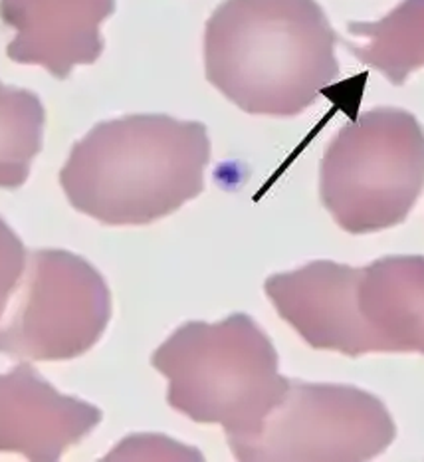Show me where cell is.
Wrapping results in <instances>:
<instances>
[{
	"mask_svg": "<svg viewBox=\"0 0 424 462\" xmlns=\"http://www.w3.org/2000/svg\"><path fill=\"white\" fill-rule=\"evenodd\" d=\"M336 44L316 0H225L205 30L207 78L242 112L300 116L337 79Z\"/></svg>",
	"mask_w": 424,
	"mask_h": 462,
	"instance_id": "1",
	"label": "cell"
},
{
	"mask_svg": "<svg viewBox=\"0 0 424 462\" xmlns=\"http://www.w3.org/2000/svg\"><path fill=\"white\" fill-rule=\"evenodd\" d=\"M208 161L203 124L137 114L97 124L74 145L60 183L72 207L99 223L149 225L203 193Z\"/></svg>",
	"mask_w": 424,
	"mask_h": 462,
	"instance_id": "2",
	"label": "cell"
},
{
	"mask_svg": "<svg viewBox=\"0 0 424 462\" xmlns=\"http://www.w3.org/2000/svg\"><path fill=\"white\" fill-rule=\"evenodd\" d=\"M151 364L169 381V405L195 423L220 425L230 448L260 433L290 383L280 375L274 344L246 314L189 321Z\"/></svg>",
	"mask_w": 424,
	"mask_h": 462,
	"instance_id": "3",
	"label": "cell"
},
{
	"mask_svg": "<svg viewBox=\"0 0 424 462\" xmlns=\"http://www.w3.org/2000/svg\"><path fill=\"white\" fill-rule=\"evenodd\" d=\"M424 187V127L407 109L377 107L331 139L319 195L349 235L401 225Z\"/></svg>",
	"mask_w": 424,
	"mask_h": 462,
	"instance_id": "4",
	"label": "cell"
},
{
	"mask_svg": "<svg viewBox=\"0 0 424 462\" xmlns=\"http://www.w3.org/2000/svg\"><path fill=\"white\" fill-rule=\"evenodd\" d=\"M395 435L389 409L367 391L290 379L260 433L230 450L244 462H363L385 453Z\"/></svg>",
	"mask_w": 424,
	"mask_h": 462,
	"instance_id": "5",
	"label": "cell"
},
{
	"mask_svg": "<svg viewBox=\"0 0 424 462\" xmlns=\"http://www.w3.org/2000/svg\"><path fill=\"white\" fill-rule=\"evenodd\" d=\"M109 318V288L88 260L68 250H36L28 256L16 308L0 326V354L74 359L97 344Z\"/></svg>",
	"mask_w": 424,
	"mask_h": 462,
	"instance_id": "6",
	"label": "cell"
},
{
	"mask_svg": "<svg viewBox=\"0 0 424 462\" xmlns=\"http://www.w3.org/2000/svg\"><path fill=\"white\" fill-rule=\"evenodd\" d=\"M359 268L316 260L266 280L278 314L311 347L359 357L369 354L357 311Z\"/></svg>",
	"mask_w": 424,
	"mask_h": 462,
	"instance_id": "7",
	"label": "cell"
},
{
	"mask_svg": "<svg viewBox=\"0 0 424 462\" xmlns=\"http://www.w3.org/2000/svg\"><path fill=\"white\" fill-rule=\"evenodd\" d=\"M102 420V411L62 395L38 371L20 364L0 375V453L52 462Z\"/></svg>",
	"mask_w": 424,
	"mask_h": 462,
	"instance_id": "8",
	"label": "cell"
},
{
	"mask_svg": "<svg viewBox=\"0 0 424 462\" xmlns=\"http://www.w3.org/2000/svg\"><path fill=\"white\" fill-rule=\"evenodd\" d=\"M114 10L115 0H0V18L16 30L6 54L64 79L76 66L102 56L99 26Z\"/></svg>",
	"mask_w": 424,
	"mask_h": 462,
	"instance_id": "9",
	"label": "cell"
},
{
	"mask_svg": "<svg viewBox=\"0 0 424 462\" xmlns=\"http://www.w3.org/2000/svg\"><path fill=\"white\" fill-rule=\"evenodd\" d=\"M357 311L369 354L424 356V256H383L359 268Z\"/></svg>",
	"mask_w": 424,
	"mask_h": 462,
	"instance_id": "10",
	"label": "cell"
},
{
	"mask_svg": "<svg viewBox=\"0 0 424 462\" xmlns=\"http://www.w3.org/2000/svg\"><path fill=\"white\" fill-rule=\"evenodd\" d=\"M349 52L385 76L392 86L424 68V0H402L375 23H349Z\"/></svg>",
	"mask_w": 424,
	"mask_h": 462,
	"instance_id": "11",
	"label": "cell"
},
{
	"mask_svg": "<svg viewBox=\"0 0 424 462\" xmlns=\"http://www.w3.org/2000/svg\"><path fill=\"white\" fill-rule=\"evenodd\" d=\"M44 124L46 112L36 94L0 82V187L26 183L30 165L42 149Z\"/></svg>",
	"mask_w": 424,
	"mask_h": 462,
	"instance_id": "12",
	"label": "cell"
},
{
	"mask_svg": "<svg viewBox=\"0 0 424 462\" xmlns=\"http://www.w3.org/2000/svg\"><path fill=\"white\" fill-rule=\"evenodd\" d=\"M28 254L23 240L0 218V318L16 292L20 280L24 278Z\"/></svg>",
	"mask_w": 424,
	"mask_h": 462,
	"instance_id": "13",
	"label": "cell"
}]
</instances>
